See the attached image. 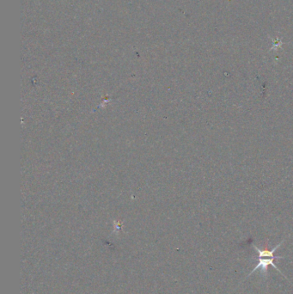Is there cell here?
Instances as JSON below:
<instances>
[{"label":"cell","instance_id":"6da1fadb","mask_svg":"<svg viewBox=\"0 0 293 294\" xmlns=\"http://www.w3.org/2000/svg\"><path fill=\"white\" fill-rule=\"evenodd\" d=\"M257 265L255 266V269H253V270L249 273L248 277H249L252 274H254L256 270L260 269V270H261V275H262L264 278H268V267H269V266H272V267H274V269H276L277 271L280 272L281 275H283L285 278L287 279V276L283 275V273L280 270L279 268H277V266L274 264V261L275 259H274V258H257ZM287 280H288V279H287Z\"/></svg>","mask_w":293,"mask_h":294},{"label":"cell","instance_id":"7a4b0ae2","mask_svg":"<svg viewBox=\"0 0 293 294\" xmlns=\"http://www.w3.org/2000/svg\"><path fill=\"white\" fill-rule=\"evenodd\" d=\"M284 241H285V240H283L281 243L277 244L276 246L274 247V249H259V248H258L256 245H255L254 243H253L252 245H253V248H254V249L256 250V252L258 253L257 258H274V259L275 260L284 259V258H285L284 256H274V253H275V251H276V250H277V249H279V248H280L281 245H282V243H284Z\"/></svg>","mask_w":293,"mask_h":294}]
</instances>
